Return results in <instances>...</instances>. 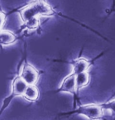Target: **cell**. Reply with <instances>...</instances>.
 <instances>
[{"mask_svg":"<svg viewBox=\"0 0 115 120\" xmlns=\"http://www.w3.org/2000/svg\"><path fill=\"white\" fill-rule=\"evenodd\" d=\"M76 91V75L72 73L64 79L58 91H64L75 94Z\"/></svg>","mask_w":115,"mask_h":120,"instance_id":"cell-4","label":"cell"},{"mask_svg":"<svg viewBox=\"0 0 115 120\" xmlns=\"http://www.w3.org/2000/svg\"><path fill=\"white\" fill-rule=\"evenodd\" d=\"M27 85L20 77L14 79L12 84V93L14 96L23 95Z\"/></svg>","mask_w":115,"mask_h":120,"instance_id":"cell-6","label":"cell"},{"mask_svg":"<svg viewBox=\"0 0 115 120\" xmlns=\"http://www.w3.org/2000/svg\"><path fill=\"white\" fill-rule=\"evenodd\" d=\"M78 111L79 113L83 114L92 120L98 119L103 115L102 108L99 105H85L80 107L78 109Z\"/></svg>","mask_w":115,"mask_h":120,"instance_id":"cell-3","label":"cell"},{"mask_svg":"<svg viewBox=\"0 0 115 120\" xmlns=\"http://www.w3.org/2000/svg\"><path fill=\"white\" fill-rule=\"evenodd\" d=\"M89 82V75L86 72L76 75V89L78 90L87 85Z\"/></svg>","mask_w":115,"mask_h":120,"instance_id":"cell-9","label":"cell"},{"mask_svg":"<svg viewBox=\"0 0 115 120\" xmlns=\"http://www.w3.org/2000/svg\"><path fill=\"white\" fill-rule=\"evenodd\" d=\"M25 98L29 101H36L39 96L38 89L34 86H27L23 94Z\"/></svg>","mask_w":115,"mask_h":120,"instance_id":"cell-7","label":"cell"},{"mask_svg":"<svg viewBox=\"0 0 115 120\" xmlns=\"http://www.w3.org/2000/svg\"><path fill=\"white\" fill-rule=\"evenodd\" d=\"M73 66L72 74L75 75L85 72L88 69L91 63L88 60L83 58H79L72 63Z\"/></svg>","mask_w":115,"mask_h":120,"instance_id":"cell-5","label":"cell"},{"mask_svg":"<svg viewBox=\"0 0 115 120\" xmlns=\"http://www.w3.org/2000/svg\"><path fill=\"white\" fill-rule=\"evenodd\" d=\"M40 21L38 17L33 18L25 23V25L27 28L33 29L36 28L39 26Z\"/></svg>","mask_w":115,"mask_h":120,"instance_id":"cell-10","label":"cell"},{"mask_svg":"<svg viewBox=\"0 0 115 120\" xmlns=\"http://www.w3.org/2000/svg\"><path fill=\"white\" fill-rule=\"evenodd\" d=\"M54 11L45 2L37 1L28 5L20 11L22 19L24 23L33 18L43 15H51Z\"/></svg>","mask_w":115,"mask_h":120,"instance_id":"cell-1","label":"cell"},{"mask_svg":"<svg viewBox=\"0 0 115 120\" xmlns=\"http://www.w3.org/2000/svg\"><path fill=\"white\" fill-rule=\"evenodd\" d=\"M19 76L28 86H31L37 82L39 73L33 66L26 63L23 66Z\"/></svg>","mask_w":115,"mask_h":120,"instance_id":"cell-2","label":"cell"},{"mask_svg":"<svg viewBox=\"0 0 115 120\" xmlns=\"http://www.w3.org/2000/svg\"><path fill=\"white\" fill-rule=\"evenodd\" d=\"M5 19V15L4 13L0 12V31H1L3 28Z\"/></svg>","mask_w":115,"mask_h":120,"instance_id":"cell-11","label":"cell"},{"mask_svg":"<svg viewBox=\"0 0 115 120\" xmlns=\"http://www.w3.org/2000/svg\"><path fill=\"white\" fill-rule=\"evenodd\" d=\"M16 37L12 32L6 31H0V45H8L14 43Z\"/></svg>","mask_w":115,"mask_h":120,"instance_id":"cell-8","label":"cell"}]
</instances>
